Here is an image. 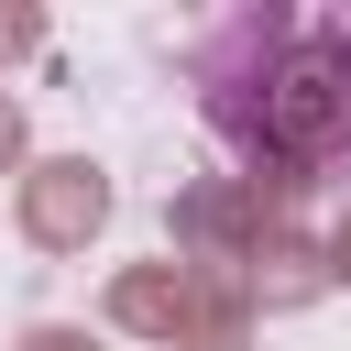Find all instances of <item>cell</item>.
Returning a JSON list of instances; mask_svg holds the SVG:
<instances>
[{"mask_svg":"<svg viewBox=\"0 0 351 351\" xmlns=\"http://www.w3.org/2000/svg\"><path fill=\"white\" fill-rule=\"evenodd\" d=\"M197 110L241 165H351V0L230 11L197 44Z\"/></svg>","mask_w":351,"mask_h":351,"instance_id":"6da1fadb","label":"cell"}]
</instances>
